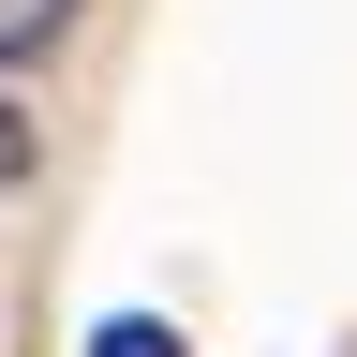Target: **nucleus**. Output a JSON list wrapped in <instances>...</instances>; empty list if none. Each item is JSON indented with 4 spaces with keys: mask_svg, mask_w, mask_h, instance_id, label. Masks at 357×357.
Instances as JSON below:
<instances>
[{
    "mask_svg": "<svg viewBox=\"0 0 357 357\" xmlns=\"http://www.w3.org/2000/svg\"><path fill=\"white\" fill-rule=\"evenodd\" d=\"M89 357H178V328H164V312H119V328L89 342Z\"/></svg>",
    "mask_w": 357,
    "mask_h": 357,
    "instance_id": "7ed1b4c3",
    "label": "nucleus"
},
{
    "mask_svg": "<svg viewBox=\"0 0 357 357\" xmlns=\"http://www.w3.org/2000/svg\"><path fill=\"white\" fill-rule=\"evenodd\" d=\"M60 30H75V0H0V75H15V60H45Z\"/></svg>",
    "mask_w": 357,
    "mask_h": 357,
    "instance_id": "f257e3e1",
    "label": "nucleus"
},
{
    "mask_svg": "<svg viewBox=\"0 0 357 357\" xmlns=\"http://www.w3.org/2000/svg\"><path fill=\"white\" fill-rule=\"evenodd\" d=\"M30 164H45V119L15 105V75H0V194H15V178H30Z\"/></svg>",
    "mask_w": 357,
    "mask_h": 357,
    "instance_id": "f03ea898",
    "label": "nucleus"
}]
</instances>
